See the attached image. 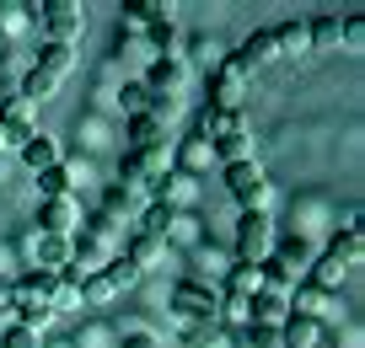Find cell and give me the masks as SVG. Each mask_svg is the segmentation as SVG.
Here are the masks:
<instances>
[{
  "instance_id": "cell-1",
  "label": "cell",
  "mask_w": 365,
  "mask_h": 348,
  "mask_svg": "<svg viewBox=\"0 0 365 348\" xmlns=\"http://www.w3.org/2000/svg\"><path fill=\"white\" fill-rule=\"evenodd\" d=\"M226 193L237 199L242 214H269V177H263L258 161H237V167H226Z\"/></svg>"
},
{
  "instance_id": "cell-2",
  "label": "cell",
  "mask_w": 365,
  "mask_h": 348,
  "mask_svg": "<svg viewBox=\"0 0 365 348\" xmlns=\"http://www.w3.org/2000/svg\"><path fill=\"white\" fill-rule=\"evenodd\" d=\"M140 284V268L129 258H113L108 268H97V273H86L81 279V300H91V305H108L113 295H124V290H135Z\"/></svg>"
},
{
  "instance_id": "cell-3",
  "label": "cell",
  "mask_w": 365,
  "mask_h": 348,
  "mask_svg": "<svg viewBox=\"0 0 365 348\" xmlns=\"http://www.w3.org/2000/svg\"><path fill=\"white\" fill-rule=\"evenodd\" d=\"M215 305H220V295L210 290V284H199V279H182L178 290H172V316H178L182 327L215 322Z\"/></svg>"
},
{
  "instance_id": "cell-4",
  "label": "cell",
  "mask_w": 365,
  "mask_h": 348,
  "mask_svg": "<svg viewBox=\"0 0 365 348\" xmlns=\"http://www.w3.org/2000/svg\"><path fill=\"white\" fill-rule=\"evenodd\" d=\"M38 16H43V27H48V43H70L76 48L81 33H86V11H81L76 0H43Z\"/></svg>"
},
{
  "instance_id": "cell-5",
  "label": "cell",
  "mask_w": 365,
  "mask_h": 348,
  "mask_svg": "<svg viewBox=\"0 0 365 348\" xmlns=\"http://www.w3.org/2000/svg\"><path fill=\"white\" fill-rule=\"evenodd\" d=\"M210 97H215V102H210L215 112H242V102H247V70H242L231 54L215 65V80H210Z\"/></svg>"
},
{
  "instance_id": "cell-6",
  "label": "cell",
  "mask_w": 365,
  "mask_h": 348,
  "mask_svg": "<svg viewBox=\"0 0 365 348\" xmlns=\"http://www.w3.org/2000/svg\"><path fill=\"white\" fill-rule=\"evenodd\" d=\"M274 247L269 214H237V263H263Z\"/></svg>"
},
{
  "instance_id": "cell-7",
  "label": "cell",
  "mask_w": 365,
  "mask_h": 348,
  "mask_svg": "<svg viewBox=\"0 0 365 348\" xmlns=\"http://www.w3.org/2000/svg\"><path fill=\"white\" fill-rule=\"evenodd\" d=\"M38 225H43V236H76V225H81L76 199H43L38 204Z\"/></svg>"
},
{
  "instance_id": "cell-8",
  "label": "cell",
  "mask_w": 365,
  "mask_h": 348,
  "mask_svg": "<svg viewBox=\"0 0 365 348\" xmlns=\"http://www.w3.org/2000/svg\"><path fill=\"white\" fill-rule=\"evenodd\" d=\"M182 75H188V65H182L178 54H156V59H150V70H145V91H161V97H178Z\"/></svg>"
},
{
  "instance_id": "cell-9",
  "label": "cell",
  "mask_w": 365,
  "mask_h": 348,
  "mask_svg": "<svg viewBox=\"0 0 365 348\" xmlns=\"http://www.w3.org/2000/svg\"><path fill=\"white\" fill-rule=\"evenodd\" d=\"M231 59H237L247 75H252L258 65H269V59H274V27H258V33H247V38L237 43V54H231Z\"/></svg>"
},
{
  "instance_id": "cell-10",
  "label": "cell",
  "mask_w": 365,
  "mask_h": 348,
  "mask_svg": "<svg viewBox=\"0 0 365 348\" xmlns=\"http://www.w3.org/2000/svg\"><path fill=\"white\" fill-rule=\"evenodd\" d=\"M269 258H274V263H285L290 273H301V268H312V241L301 236V231H290V236H274Z\"/></svg>"
},
{
  "instance_id": "cell-11",
  "label": "cell",
  "mask_w": 365,
  "mask_h": 348,
  "mask_svg": "<svg viewBox=\"0 0 365 348\" xmlns=\"http://www.w3.org/2000/svg\"><path fill=\"white\" fill-rule=\"evenodd\" d=\"M16 156H22V167H27V172H48V167H59V139H54V135H43V129H33V139H27Z\"/></svg>"
},
{
  "instance_id": "cell-12",
  "label": "cell",
  "mask_w": 365,
  "mask_h": 348,
  "mask_svg": "<svg viewBox=\"0 0 365 348\" xmlns=\"http://www.w3.org/2000/svg\"><path fill=\"white\" fill-rule=\"evenodd\" d=\"M322 322L317 316H285V327H279V343L285 348H322Z\"/></svg>"
},
{
  "instance_id": "cell-13",
  "label": "cell",
  "mask_w": 365,
  "mask_h": 348,
  "mask_svg": "<svg viewBox=\"0 0 365 348\" xmlns=\"http://www.w3.org/2000/svg\"><path fill=\"white\" fill-rule=\"evenodd\" d=\"M333 258H344V263H349V268H354V263H360L365 258V236H360V209H349V220H344V231H339V236H333Z\"/></svg>"
},
{
  "instance_id": "cell-14",
  "label": "cell",
  "mask_w": 365,
  "mask_h": 348,
  "mask_svg": "<svg viewBox=\"0 0 365 348\" xmlns=\"http://www.w3.org/2000/svg\"><path fill=\"white\" fill-rule=\"evenodd\" d=\"M258 290H263L258 263H231L226 268V300H252Z\"/></svg>"
},
{
  "instance_id": "cell-15",
  "label": "cell",
  "mask_w": 365,
  "mask_h": 348,
  "mask_svg": "<svg viewBox=\"0 0 365 348\" xmlns=\"http://www.w3.org/2000/svg\"><path fill=\"white\" fill-rule=\"evenodd\" d=\"M328 300H333L328 290H317L312 279H301L296 290H290V316H317L322 322V316H328Z\"/></svg>"
},
{
  "instance_id": "cell-16",
  "label": "cell",
  "mask_w": 365,
  "mask_h": 348,
  "mask_svg": "<svg viewBox=\"0 0 365 348\" xmlns=\"http://www.w3.org/2000/svg\"><path fill=\"white\" fill-rule=\"evenodd\" d=\"M307 279L317 284V290H328V295H333L344 279H349V263L333 258V252H322V258H312V273H307Z\"/></svg>"
},
{
  "instance_id": "cell-17",
  "label": "cell",
  "mask_w": 365,
  "mask_h": 348,
  "mask_svg": "<svg viewBox=\"0 0 365 348\" xmlns=\"http://www.w3.org/2000/svg\"><path fill=\"white\" fill-rule=\"evenodd\" d=\"M150 145H167V124H156L150 112H135L129 118V150H150Z\"/></svg>"
},
{
  "instance_id": "cell-18",
  "label": "cell",
  "mask_w": 365,
  "mask_h": 348,
  "mask_svg": "<svg viewBox=\"0 0 365 348\" xmlns=\"http://www.w3.org/2000/svg\"><path fill=\"white\" fill-rule=\"evenodd\" d=\"M38 263L43 273H70V236H38Z\"/></svg>"
},
{
  "instance_id": "cell-19",
  "label": "cell",
  "mask_w": 365,
  "mask_h": 348,
  "mask_svg": "<svg viewBox=\"0 0 365 348\" xmlns=\"http://www.w3.org/2000/svg\"><path fill=\"white\" fill-rule=\"evenodd\" d=\"M70 65H76V48H70V43H48V38H43V48H38V70H48L54 80H65Z\"/></svg>"
},
{
  "instance_id": "cell-20",
  "label": "cell",
  "mask_w": 365,
  "mask_h": 348,
  "mask_svg": "<svg viewBox=\"0 0 365 348\" xmlns=\"http://www.w3.org/2000/svg\"><path fill=\"white\" fill-rule=\"evenodd\" d=\"M48 311H76V305H81V279H70V273H54V284H48Z\"/></svg>"
},
{
  "instance_id": "cell-21",
  "label": "cell",
  "mask_w": 365,
  "mask_h": 348,
  "mask_svg": "<svg viewBox=\"0 0 365 348\" xmlns=\"http://www.w3.org/2000/svg\"><path fill=\"white\" fill-rule=\"evenodd\" d=\"M296 59V54H307V22H279L274 27V59Z\"/></svg>"
},
{
  "instance_id": "cell-22",
  "label": "cell",
  "mask_w": 365,
  "mask_h": 348,
  "mask_svg": "<svg viewBox=\"0 0 365 348\" xmlns=\"http://www.w3.org/2000/svg\"><path fill=\"white\" fill-rule=\"evenodd\" d=\"M328 48H339V16L307 22V54H328Z\"/></svg>"
},
{
  "instance_id": "cell-23",
  "label": "cell",
  "mask_w": 365,
  "mask_h": 348,
  "mask_svg": "<svg viewBox=\"0 0 365 348\" xmlns=\"http://www.w3.org/2000/svg\"><path fill=\"white\" fill-rule=\"evenodd\" d=\"M161 16H172V6H161V0H129V6H124V22L129 27H145V33L161 22Z\"/></svg>"
},
{
  "instance_id": "cell-24",
  "label": "cell",
  "mask_w": 365,
  "mask_h": 348,
  "mask_svg": "<svg viewBox=\"0 0 365 348\" xmlns=\"http://www.w3.org/2000/svg\"><path fill=\"white\" fill-rule=\"evenodd\" d=\"M54 91H59V80L54 75H48V70H27V75H22V91H16V97H22L27 102V107H33V102H43V97H54Z\"/></svg>"
},
{
  "instance_id": "cell-25",
  "label": "cell",
  "mask_w": 365,
  "mask_h": 348,
  "mask_svg": "<svg viewBox=\"0 0 365 348\" xmlns=\"http://www.w3.org/2000/svg\"><path fill=\"white\" fill-rule=\"evenodd\" d=\"M210 156H220L226 167H237V161H258V156H252V135H226V139H215V145H210Z\"/></svg>"
},
{
  "instance_id": "cell-26",
  "label": "cell",
  "mask_w": 365,
  "mask_h": 348,
  "mask_svg": "<svg viewBox=\"0 0 365 348\" xmlns=\"http://www.w3.org/2000/svg\"><path fill=\"white\" fill-rule=\"evenodd\" d=\"M70 167L59 161V167H48V172H38V188H43V199H70Z\"/></svg>"
},
{
  "instance_id": "cell-27",
  "label": "cell",
  "mask_w": 365,
  "mask_h": 348,
  "mask_svg": "<svg viewBox=\"0 0 365 348\" xmlns=\"http://www.w3.org/2000/svg\"><path fill=\"white\" fill-rule=\"evenodd\" d=\"M156 258H161V236H150V231H140V236L129 241V263H135V268L145 273V268H150V263H156Z\"/></svg>"
},
{
  "instance_id": "cell-28",
  "label": "cell",
  "mask_w": 365,
  "mask_h": 348,
  "mask_svg": "<svg viewBox=\"0 0 365 348\" xmlns=\"http://www.w3.org/2000/svg\"><path fill=\"white\" fill-rule=\"evenodd\" d=\"M178 161H182V177H188V172H199V167H210V139H199V135L182 139V156H178Z\"/></svg>"
},
{
  "instance_id": "cell-29",
  "label": "cell",
  "mask_w": 365,
  "mask_h": 348,
  "mask_svg": "<svg viewBox=\"0 0 365 348\" xmlns=\"http://www.w3.org/2000/svg\"><path fill=\"white\" fill-rule=\"evenodd\" d=\"M118 107L135 118V112H145L150 107V91H145V80H124V91H118Z\"/></svg>"
},
{
  "instance_id": "cell-30",
  "label": "cell",
  "mask_w": 365,
  "mask_h": 348,
  "mask_svg": "<svg viewBox=\"0 0 365 348\" xmlns=\"http://www.w3.org/2000/svg\"><path fill=\"white\" fill-rule=\"evenodd\" d=\"M339 43L349 48V54H360L365 48V16H339Z\"/></svg>"
},
{
  "instance_id": "cell-31",
  "label": "cell",
  "mask_w": 365,
  "mask_h": 348,
  "mask_svg": "<svg viewBox=\"0 0 365 348\" xmlns=\"http://www.w3.org/2000/svg\"><path fill=\"white\" fill-rule=\"evenodd\" d=\"M33 6H0V38H16V33H27V22H33Z\"/></svg>"
},
{
  "instance_id": "cell-32",
  "label": "cell",
  "mask_w": 365,
  "mask_h": 348,
  "mask_svg": "<svg viewBox=\"0 0 365 348\" xmlns=\"http://www.w3.org/2000/svg\"><path fill=\"white\" fill-rule=\"evenodd\" d=\"M242 337H247V348H285L279 327H242Z\"/></svg>"
},
{
  "instance_id": "cell-33",
  "label": "cell",
  "mask_w": 365,
  "mask_h": 348,
  "mask_svg": "<svg viewBox=\"0 0 365 348\" xmlns=\"http://www.w3.org/2000/svg\"><path fill=\"white\" fill-rule=\"evenodd\" d=\"M0 348H38V332H27V327H6V332H0Z\"/></svg>"
},
{
  "instance_id": "cell-34",
  "label": "cell",
  "mask_w": 365,
  "mask_h": 348,
  "mask_svg": "<svg viewBox=\"0 0 365 348\" xmlns=\"http://www.w3.org/2000/svg\"><path fill=\"white\" fill-rule=\"evenodd\" d=\"M172 38H178V27H172V16H161V22L150 27V43H156V48H167Z\"/></svg>"
},
{
  "instance_id": "cell-35",
  "label": "cell",
  "mask_w": 365,
  "mask_h": 348,
  "mask_svg": "<svg viewBox=\"0 0 365 348\" xmlns=\"http://www.w3.org/2000/svg\"><path fill=\"white\" fill-rule=\"evenodd\" d=\"M0 316H11V279H0Z\"/></svg>"
},
{
  "instance_id": "cell-36",
  "label": "cell",
  "mask_w": 365,
  "mask_h": 348,
  "mask_svg": "<svg viewBox=\"0 0 365 348\" xmlns=\"http://www.w3.org/2000/svg\"><path fill=\"white\" fill-rule=\"evenodd\" d=\"M124 348H156V337H145V332H135V337H124Z\"/></svg>"
},
{
  "instance_id": "cell-37",
  "label": "cell",
  "mask_w": 365,
  "mask_h": 348,
  "mask_svg": "<svg viewBox=\"0 0 365 348\" xmlns=\"http://www.w3.org/2000/svg\"><path fill=\"white\" fill-rule=\"evenodd\" d=\"M0 54H6V38H0Z\"/></svg>"
}]
</instances>
